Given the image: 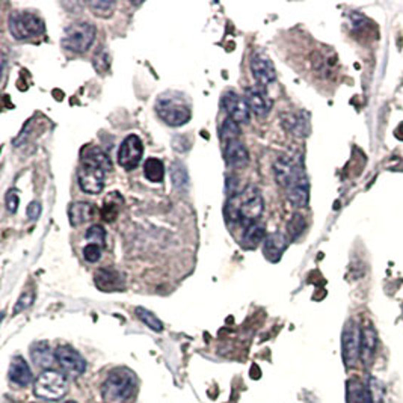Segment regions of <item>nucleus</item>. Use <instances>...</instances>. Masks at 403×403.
Wrapping results in <instances>:
<instances>
[{
  "label": "nucleus",
  "mask_w": 403,
  "mask_h": 403,
  "mask_svg": "<svg viewBox=\"0 0 403 403\" xmlns=\"http://www.w3.org/2000/svg\"><path fill=\"white\" fill-rule=\"evenodd\" d=\"M286 192H287L288 201H291L295 207L298 209L307 207L308 201H310V183H308L307 175L305 177H302L300 180H298L296 183H293L288 189H286Z\"/></svg>",
  "instance_id": "nucleus-20"
},
{
  "label": "nucleus",
  "mask_w": 403,
  "mask_h": 403,
  "mask_svg": "<svg viewBox=\"0 0 403 403\" xmlns=\"http://www.w3.org/2000/svg\"><path fill=\"white\" fill-rule=\"evenodd\" d=\"M102 216L108 222L115 221L117 216H118V204L112 203V201H109V203H108V201H106V204L102 209Z\"/></svg>",
  "instance_id": "nucleus-39"
},
{
  "label": "nucleus",
  "mask_w": 403,
  "mask_h": 403,
  "mask_svg": "<svg viewBox=\"0 0 403 403\" xmlns=\"http://www.w3.org/2000/svg\"><path fill=\"white\" fill-rule=\"evenodd\" d=\"M5 204H6V209H8L9 213L17 211L19 204H20V197H19V192L16 191V189H11V191H8V194L5 197Z\"/></svg>",
  "instance_id": "nucleus-38"
},
{
  "label": "nucleus",
  "mask_w": 403,
  "mask_h": 403,
  "mask_svg": "<svg viewBox=\"0 0 403 403\" xmlns=\"http://www.w3.org/2000/svg\"><path fill=\"white\" fill-rule=\"evenodd\" d=\"M8 28L16 40H31L46 32L44 20L29 11H14L9 14Z\"/></svg>",
  "instance_id": "nucleus-3"
},
{
  "label": "nucleus",
  "mask_w": 403,
  "mask_h": 403,
  "mask_svg": "<svg viewBox=\"0 0 403 403\" xmlns=\"http://www.w3.org/2000/svg\"><path fill=\"white\" fill-rule=\"evenodd\" d=\"M85 237H86V241L90 242V244L98 245V246H102V248L106 245V230L100 224L91 225L90 229H88Z\"/></svg>",
  "instance_id": "nucleus-35"
},
{
  "label": "nucleus",
  "mask_w": 403,
  "mask_h": 403,
  "mask_svg": "<svg viewBox=\"0 0 403 403\" xmlns=\"http://www.w3.org/2000/svg\"><path fill=\"white\" fill-rule=\"evenodd\" d=\"M136 388V376L127 367L113 369L102 387L103 400L106 403H124L127 402Z\"/></svg>",
  "instance_id": "nucleus-1"
},
{
  "label": "nucleus",
  "mask_w": 403,
  "mask_h": 403,
  "mask_svg": "<svg viewBox=\"0 0 403 403\" xmlns=\"http://www.w3.org/2000/svg\"><path fill=\"white\" fill-rule=\"evenodd\" d=\"M273 172L276 183L284 189H288L293 183H296L298 180L307 175L300 156H292V155H283L276 159L273 165Z\"/></svg>",
  "instance_id": "nucleus-6"
},
{
  "label": "nucleus",
  "mask_w": 403,
  "mask_h": 403,
  "mask_svg": "<svg viewBox=\"0 0 403 403\" xmlns=\"http://www.w3.org/2000/svg\"><path fill=\"white\" fill-rule=\"evenodd\" d=\"M346 389L347 403H366V384H362L358 377L349 380Z\"/></svg>",
  "instance_id": "nucleus-27"
},
{
  "label": "nucleus",
  "mask_w": 403,
  "mask_h": 403,
  "mask_svg": "<svg viewBox=\"0 0 403 403\" xmlns=\"http://www.w3.org/2000/svg\"><path fill=\"white\" fill-rule=\"evenodd\" d=\"M288 236H286L284 233L275 231V233H269L264 239L263 242V256L266 260H269L271 263H278L284 254V251L288 246Z\"/></svg>",
  "instance_id": "nucleus-15"
},
{
  "label": "nucleus",
  "mask_w": 403,
  "mask_h": 403,
  "mask_svg": "<svg viewBox=\"0 0 403 403\" xmlns=\"http://www.w3.org/2000/svg\"><path fill=\"white\" fill-rule=\"evenodd\" d=\"M31 357L35 366L41 367V369H50L52 367L55 358V354H52L50 350V346L47 342H38L35 345H32L31 347Z\"/></svg>",
  "instance_id": "nucleus-24"
},
{
  "label": "nucleus",
  "mask_w": 403,
  "mask_h": 403,
  "mask_svg": "<svg viewBox=\"0 0 403 403\" xmlns=\"http://www.w3.org/2000/svg\"><path fill=\"white\" fill-rule=\"evenodd\" d=\"M9 377L11 381L17 384L19 387H28L32 382V370L28 366V362L21 357H14L11 361L9 367Z\"/></svg>",
  "instance_id": "nucleus-21"
},
{
  "label": "nucleus",
  "mask_w": 403,
  "mask_h": 403,
  "mask_svg": "<svg viewBox=\"0 0 403 403\" xmlns=\"http://www.w3.org/2000/svg\"><path fill=\"white\" fill-rule=\"evenodd\" d=\"M156 112L159 118L171 127H182L192 118L191 106L179 95H160L156 102Z\"/></svg>",
  "instance_id": "nucleus-4"
},
{
  "label": "nucleus",
  "mask_w": 403,
  "mask_h": 403,
  "mask_svg": "<svg viewBox=\"0 0 403 403\" xmlns=\"http://www.w3.org/2000/svg\"><path fill=\"white\" fill-rule=\"evenodd\" d=\"M221 140L224 144L236 141L241 136V124H237L234 120L226 118L221 125Z\"/></svg>",
  "instance_id": "nucleus-31"
},
{
  "label": "nucleus",
  "mask_w": 403,
  "mask_h": 403,
  "mask_svg": "<svg viewBox=\"0 0 403 403\" xmlns=\"http://www.w3.org/2000/svg\"><path fill=\"white\" fill-rule=\"evenodd\" d=\"M305 230V219L302 215H299V213H295V215L292 216V219L288 221L287 224V236L291 241H296V239L304 233Z\"/></svg>",
  "instance_id": "nucleus-34"
},
{
  "label": "nucleus",
  "mask_w": 403,
  "mask_h": 403,
  "mask_svg": "<svg viewBox=\"0 0 403 403\" xmlns=\"http://www.w3.org/2000/svg\"><path fill=\"white\" fill-rule=\"evenodd\" d=\"M225 218L230 224H242V215H241V192L230 195L229 201H226L225 209Z\"/></svg>",
  "instance_id": "nucleus-28"
},
{
  "label": "nucleus",
  "mask_w": 403,
  "mask_h": 403,
  "mask_svg": "<svg viewBox=\"0 0 403 403\" xmlns=\"http://www.w3.org/2000/svg\"><path fill=\"white\" fill-rule=\"evenodd\" d=\"M55 358L62 372L70 377H78L86 370V361L83 357L70 346H59L55 350Z\"/></svg>",
  "instance_id": "nucleus-11"
},
{
  "label": "nucleus",
  "mask_w": 403,
  "mask_h": 403,
  "mask_svg": "<svg viewBox=\"0 0 403 403\" xmlns=\"http://www.w3.org/2000/svg\"><path fill=\"white\" fill-rule=\"evenodd\" d=\"M106 174L102 167L94 165V163L80 162V168L78 169V183L80 191L88 195H98L105 189Z\"/></svg>",
  "instance_id": "nucleus-7"
},
{
  "label": "nucleus",
  "mask_w": 403,
  "mask_h": 403,
  "mask_svg": "<svg viewBox=\"0 0 403 403\" xmlns=\"http://www.w3.org/2000/svg\"><path fill=\"white\" fill-rule=\"evenodd\" d=\"M64 403H75V402H73V400H70V402H64Z\"/></svg>",
  "instance_id": "nucleus-42"
},
{
  "label": "nucleus",
  "mask_w": 403,
  "mask_h": 403,
  "mask_svg": "<svg viewBox=\"0 0 403 403\" xmlns=\"http://www.w3.org/2000/svg\"><path fill=\"white\" fill-rule=\"evenodd\" d=\"M80 162H88V163H94V165L102 167L105 171L110 172L112 171V162L110 157L105 153V151L97 147V145H88L85 148H82L80 153Z\"/></svg>",
  "instance_id": "nucleus-23"
},
{
  "label": "nucleus",
  "mask_w": 403,
  "mask_h": 403,
  "mask_svg": "<svg viewBox=\"0 0 403 403\" xmlns=\"http://www.w3.org/2000/svg\"><path fill=\"white\" fill-rule=\"evenodd\" d=\"M249 68L254 80L260 86H266L276 80V71L273 67V62L266 53L261 52V50H256L253 56H251Z\"/></svg>",
  "instance_id": "nucleus-12"
},
{
  "label": "nucleus",
  "mask_w": 403,
  "mask_h": 403,
  "mask_svg": "<svg viewBox=\"0 0 403 403\" xmlns=\"http://www.w3.org/2000/svg\"><path fill=\"white\" fill-rule=\"evenodd\" d=\"M41 211H43V207L40 203H38V201H32V203L28 206V216L32 221H36L38 218H40Z\"/></svg>",
  "instance_id": "nucleus-40"
},
{
  "label": "nucleus",
  "mask_w": 403,
  "mask_h": 403,
  "mask_svg": "<svg viewBox=\"0 0 403 403\" xmlns=\"http://www.w3.org/2000/svg\"><path fill=\"white\" fill-rule=\"evenodd\" d=\"M97 28L91 21H75L66 28L61 46L71 53H85L94 44Z\"/></svg>",
  "instance_id": "nucleus-2"
},
{
  "label": "nucleus",
  "mask_w": 403,
  "mask_h": 403,
  "mask_svg": "<svg viewBox=\"0 0 403 403\" xmlns=\"http://www.w3.org/2000/svg\"><path fill=\"white\" fill-rule=\"evenodd\" d=\"M384 385L375 376H369L366 382V403H384Z\"/></svg>",
  "instance_id": "nucleus-29"
},
{
  "label": "nucleus",
  "mask_w": 403,
  "mask_h": 403,
  "mask_svg": "<svg viewBox=\"0 0 403 403\" xmlns=\"http://www.w3.org/2000/svg\"><path fill=\"white\" fill-rule=\"evenodd\" d=\"M222 108L229 118L234 120L237 124H249L251 109L242 95L234 91H226L222 97Z\"/></svg>",
  "instance_id": "nucleus-13"
},
{
  "label": "nucleus",
  "mask_w": 403,
  "mask_h": 403,
  "mask_svg": "<svg viewBox=\"0 0 403 403\" xmlns=\"http://www.w3.org/2000/svg\"><path fill=\"white\" fill-rule=\"evenodd\" d=\"M94 283L98 291L106 293L122 292L125 288V275L113 268H102L95 272Z\"/></svg>",
  "instance_id": "nucleus-14"
},
{
  "label": "nucleus",
  "mask_w": 403,
  "mask_h": 403,
  "mask_svg": "<svg viewBox=\"0 0 403 403\" xmlns=\"http://www.w3.org/2000/svg\"><path fill=\"white\" fill-rule=\"evenodd\" d=\"M135 311H136V316L140 318V320L142 323H145L150 330H153L156 333L163 331V323L157 319L156 314H153L150 310H145L142 307H137Z\"/></svg>",
  "instance_id": "nucleus-32"
},
{
  "label": "nucleus",
  "mask_w": 403,
  "mask_h": 403,
  "mask_svg": "<svg viewBox=\"0 0 403 403\" xmlns=\"http://www.w3.org/2000/svg\"><path fill=\"white\" fill-rule=\"evenodd\" d=\"M85 5L91 9L94 16L102 17V19H109L113 14V11H115V6H117L115 2H103V0H97V2H88Z\"/></svg>",
  "instance_id": "nucleus-33"
},
{
  "label": "nucleus",
  "mask_w": 403,
  "mask_h": 403,
  "mask_svg": "<svg viewBox=\"0 0 403 403\" xmlns=\"http://www.w3.org/2000/svg\"><path fill=\"white\" fill-rule=\"evenodd\" d=\"M68 392V381L64 373L56 370H46L36 377L33 393L44 400H61Z\"/></svg>",
  "instance_id": "nucleus-5"
},
{
  "label": "nucleus",
  "mask_w": 403,
  "mask_h": 403,
  "mask_svg": "<svg viewBox=\"0 0 403 403\" xmlns=\"http://www.w3.org/2000/svg\"><path fill=\"white\" fill-rule=\"evenodd\" d=\"M169 172H171V180L175 189H180V191H183V189L189 186V174L183 163L174 162L169 168Z\"/></svg>",
  "instance_id": "nucleus-30"
},
{
  "label": "nucleus",
  "mask_w": 403,
  "mask_h": 403,
  "mask_svg": "<svg viewBox=\"0 0 403 403\" xmlns=\"http://www.w3.org/2000/svg\"><path fill=\"white\" fill-rule=\"evenodd\" d=\"M377 349V334L370 323L364 325L361 330V354L360 358L364 366H370L375 360Z\"/></svg>",
  "instance_id": "nucleus-17"
},
{
  "label": "nucleus",
  "mask_w": 403,
  "mask_h": 403,
  "mask_svg": "<svg viewBox=\"0 0 403 403\" xmlns=\"http://www.w3.org/2000/svg\"><path fill=\"white\" fill-rule=\"evenodd\" d=\"M400 132H403V122L399 125V129L396 130V133H400ZM396 136L399 137V140H402V141H403V133H402V135H396Z\"/></svg>",
  "instance_id": "nucleus-41"
},
{
  "label": "nucleus",
  "mask_w": 403,
  "mask_h": 403,
  "mask_svg": "<svg viewBox=\"0 0 403 403\" xmlns=\"http://www.w3.org/2000/svg\"><path fill=\"white\" fill-rule=\"evenodd\" d=\"M264 211V199L260 189L248 184L241 192V215L244 226L251 222H258Z\"/></svg>",
  "instance_id": "nucleus-8"
},
{
  "label": "nucleus",
  "mask_w": 403,
  "mask_h": 403,
  "mask_svg": "<svg viewBox=\"0 0 403 403\" xmlns=\"http://www.w3.org/2000/svg\"><path fill=\"white\" fill-rule=\"evenodd\" d=\"M33 300H35V293L33 291H29V292H24L20 299L17 300V304H16V308H14V314H19L24 310H28L32 304H33Z\"/></svg>",
  "instance_id": "nucleus-37"
},
{
  "label": "nucleus",
  "mask_w": 403,
  "mask_h": 403,
  "mask_svg": "<svg viewBox=\"0 0 403 403\" xmlns=\"http://www.w3.org/2000/svg\"><path fill=\"white\" fill-rule=\"evenodd\" d=\"M95 215V207L91 203H73L68 207V221L71 226H80L90 222Z\"/></svg>",
  "instance_id": "nucleus-22"
},
{
  "label": "nucleus",
  "mask_w": 403,
  "mask_h": 403,
  "mask_svg": "<svg viewBox=\"0 0 403 403\" xmlns=\"http://www.w3.org/2000/svg\"><path fill=\"white\" fill-rule=\"evenodd\" d=\"M144 175L150 183H162L165 179V167H163L162 160L148 157L144 163Z\"/></svg>",
  "instance_id": "nucleus-26"
},
{
  "label": "nucleus",
  "mask_w": 403,
  "mask_h": 403,
  "mask_svg": "<svg viewBox=\"0 0 403 403\" xmlns=\"http://www.w3.org/2000/svg\"><path fill=\"white\" fill-rule=\"evenodd\" d=\"M245 100L251 109V113L254 115L264 118L269 115V112L272 109V102L269 97L264 94L263 90H260L258 86H249L245 90Z\"/></svg>",
  "instance_id": "nucleus-16"
},
{
  "label": "nucleus",
  "mask_w": 403,
  "mask_h": 403,
  "mask_svg": "<svg viewBox=\"0 0 403 403\" xmlns=\"http://www.w3.org/2000/svg\"><path fill=\"white\" fill-rule=\"evenodd\" d=\"M102 246L94 245V244H88L83 248V258L88 263H97L100 258H102Z\"/></svg>",
  "instance_id": "nucleus-36"
},
{
  "label": "nucleus",
  "mask_w": 403,
  "mask_h": 403,
  "mask_svg": "<svg viewBox=\"0 0 403 403\" xmlns=\"http://www.w3.org/2000/svg\"><path fill=\"white\" fill-rule=\"evenodd\" d=\"M284 127L292 132L296 136H307L310 132V125H308V120L304 117V113H288V115L284 117Z\"/></svg>",
  "instance_id": "nucleus-25"
},
{
  "label": "nucleus",
  "mask_w": 403,
  "mask_h": 403,
  "mask_svg": "<svg viewBox=\"0 0 403 403\" xmlns=\"http://www.w3.org/2000/svg\"><path fill=\"white\" fill-rule=\"evenodd\" d=\"M144 155V144L137 135H129L118 150V165L125 171H133L140 165Z\"/></svg>",
  "instance_id": "nucleus-10"
},
{
  "label": "nucleus",
  "mask_w": 403,
  "mask_h": 403,
  "mask_svg": "<svg viewBox=\"0 0 403 403\" xmlns=\"http://www.w3.org/2000/svg\"><path fill=\"white\" fill-rule=\"evenodd\" d=\"M361 354V331L355 320H347L342 334V355L347 369L354 367Z\"/></svg>",
  "instance_id": "nucleus-9"
},
{
  "label": "nucleus",
  "mask_w": 403,
  "mask_h": 403,
  "mask_svg": "<svg viewBox=\"0 0 403 403\" xmlns=\"http://www.w3.org/2000/svg\"><path fill=\"white\" fill-rule=\"evenodd\" d=\"M224 155L226 163L234 168H244L249 162L248 150L244 145V142H241L239 140L224 144Z\"/></svg>",
  "instance_id": "nucleus-18"
},
{
  "label": "nucleus",
  "mask_w": 403,
  "mask_h": 403,
  "mask_svg": "<svg viewBox=\"0 0 403 403\" xmlns=\"http://www.w3.org/2000/svg\"><path fill=\"white\" fill-rule=\"evenodd\" d=\"M266 226L261 222H251L244 226L241 245L246 249H256L266 239Z\"/></svg>",
  "instance_id": "nucleus-19"
}]
</instances>
